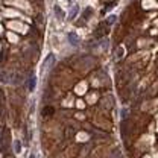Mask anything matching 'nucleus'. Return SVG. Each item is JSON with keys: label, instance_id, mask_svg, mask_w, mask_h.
<instances>
[{"label": "nucleus", "instance_id": "f03ea898", "mask_svg": "<svg viewBox=\"0 0 158 158\" xmlns=\"http://www.w3.org/2000/svg\"><path fill=\"white\" fill-rule=\"evenodd\" d=\"M50 62H53V55H49V56L46 58V61L43 62V70H47L49 65H50Z\"/></svg>", "mask_w": 158, "mask_h": 158}, {"label": "nucleus", "instance_id": "20e7f679", "mask_svg": "<svg viewBox=\"0 0 158 158\" xmlns=\"http://www.w3.org/2000/svg\"><path fill=\"white\" fill-rule=\"evenodd\" d=\"M14 152L15 154H20L21 152V142L17 139V140H14Z\"/></svg>", "mask_w": 158, "mask_h": 158}, {"label": "nucleus", "instance_id": "6e6552de", "mask_svg": "<svg viewBox=\"0 0 158 158\" xmlns=\"http://www.w3.org/2000/svg\"><path fill=\"white\" fill-rule=\"evenodd\" d=\"M29 158H37V155H35L33 152H30V154H29Z\"/></svg>", "mask_w": 158, "mask_h": 158}, {"label": "nucleus", "instance_id": "423d86ee", "mask_svg": "<svg viewBox=\"0 0 158 158\" xmlns=\"http://www.w3.org/2000/svg\"><path fill=\"white\" fill-rule=\"evenodd\" d=\"M76 14H78V6H73V8H72V11H70V14H68V18H70V20H73V18L76 17Z\"/></svg>", "mask_w": 158, "mask_h": 158}, {"label": "nucleus", "instance_id": "7ed1b4c3", "mask_svg": "<svg viewBox=\"0 0 158 158\" xmlns=\"http://www.w3.org/2000/svg\"><path fill=\"white\" fill-rule=\"evenodd\" d=\"M35 81H37V79H35V76L32 75V76L29 78V82H27V88H29V91H33V90H35Z\"/></svg>", "mask_w": 158, "mask_h": 158}, {"label": "nucleus", "instance_id": "f257e3e1", "mask_svg": "<svg viewBox=\"0 0 158 158\" xmlns=\"http://www.w3.org/2000/svg\"><path fill=\"white\" fill-rule=\"evenodd\" d=\"M67 38H68V41H70V44H72V46H76V44L79 43V38L76 37V33H75V32H70V33L67 35Z\"/></svg>", "mask_w": 158, "mask_h": 158}, {"label": "nucleus", "instance_id": "39448f33", "mask_svg": "<svg viewBox=\"0 0 158 158\" xmlns=\"http://www.w3.org/2000/svg\"><path fill=\"white\" fill-rule=\"evenodd\" d=\"M53 12L56 14L58 20H62V18H64V14H62V11H61V8H59V6H55V8H53Z\"/></svg>", "mask_w": 158, "mask_h": 158}, {"label": "nucleus", "instance_id": "0eeeda50", "mask_svg": "<svg viewBox=\"0 0 158 158\" xmlns=\"http://www.w3.org/2000/svg\"><path fill=\"white\" fill-rule=\"evenodd\" d=\"M116 21V17L114 15H111V17H108V24H113Z\"/></svg>", "mask_w": 158, "mask_h": 158}]
</instances>
